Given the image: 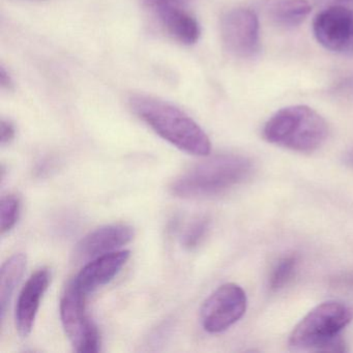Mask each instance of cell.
I'll return each instance as SVG.
<instances>
[{
  "label": "cell",
  "instance_id": "15",
  "mask_svg": "<svg viewBox=\"0 0 353 353\" xmlns=\"http://www.w3.org/2000/svg\"><path fill=\"white\" fill-rule=\"evenodd\" d=\"M299 265V259L295 255H288L276 262L272 268L268 281V287L272 291H279L284 288L294 276Z\"/></svg>",
  "mask_w": 353,
  "mask_h": 353
},
{
  "label": "cell",
  "instance_id": "13",
  "mask_svg": "<svg viewBox=\"0 0 353 353\" xmlns=\"http://www.w3.org/2000/svg\"><path fill=\"white\" fill-rule=\"evenodd\" d=\"M312 7L307 0H270L265 6L268 18L282 28H296L311 13Z\"/></svg>",
  "mask_w": 353,
  "mask_h": 353
},
{
  "label": "cell",
  "instance_id": "10",
  "mask_svg": "<svg viewBox=\"0 0 353 353\" xmlns=\"http://www.w3.org/2000/svg\"><path fill=\"white\" fill-rule=\"evenodd\" d=\"M50 280V270L41 268L28 279L22 288L16 307V325L22 336H28L32 332L41 301L48 289Z\"/></svg>",
  "mask_w": 353,
  "mask_h": 353
},
{
  "label": "cell",
  "instance_id": "14",
  "mask_svg": "<svg viewBox=\"0 0 353 353\" xmlns=\"http://www.w3.org/2000/svg\"><path fill=\"white\" fill-rule=\"evenodd\" d=\"M26 256L24 254H15L3 263L0 272V313L1 320L5 319L8 307L11 303L12 296L16 287L19 284L26 268Z\"/></svg>",
  "mask_w": 353,
  "mask_h": 353
},
{
  "label": "cell",
  "instance_id": "16",
  "mask_svg": "<svg viewBox=\"0 0 353 353\" xmlns=\"http://www.w3.org/2000/svg\"><path fill=\"white\" fill-rule=\"evenodd\" d=\"M20 214V200L16 195L3 196L0 202V229L1 233L9 232L17 223Z\"/></svg>",
  "mask_w": 353,
  "mask_h": 353
},
{
  "label": "cell",
  "instance_id": "21",
  "mask_svg": "<svg viewBox=\"0 0 353 353\" xmlns=\"http://www.w3.org/2000/svg\"><path fill=\"white\" fill-rule=\"evenodd\" d=\"M317 3L330 7V6L347 5V3H353V0H317Z\"/></svg>",
  "mask_w": 353,
  "mask_h": 353
},
{
  "label": "cell",
  "instance_id": "12",
  "mask_svg": "<svg viewBox=\"0 0 353 353\" xmlns=\"http://www.w3.org/2000/svg\"><path fill=\"white\" fill-rule=\"evenodd\" d=\"M181 6H161L156 8L154 12L173 38L185 45L196 44L200 38L199 23Z\"/></svg>",
  "mask_w": 353,
  "mask_h": 353
},
{
  "label": "cell",
  "instance_id": "5",
  "mask_svg": "<svg viewBox=\"0 0 353 353\" xmlns=\"http://www.w3.org/2000/svg\"><path fill=\"white\" fill-rule=\"evenodd\" d=\"M85 299L86 294L72 282L61 297V322L76 351L98 352L101 347L100 334L86 311Z\"/></svg>",
  "mask_w": 353,
  "mask_h": 353
},
{
  "label": "cell",
  "instance_id": "7",
  "mask_svg": "<svg viewBox=\"0 0 353 353\" xmlns=\"http://www.w3.org/2000/svg\"><path fill=\"white\" fill-rule=\"evenodd\" d=\"M221 36L225 48L234 57L250 59L259 52V21L251 10L234 9L225 14Z\"/></svg>",
  "mask_w": 353,
  "mask_h": 353
},
{
  "label": "cell",
  "instance_id": "6",
  "mask_svg": "<svg viewBox=\"0 0 353 353\" xmlns=\"http://www.w3.org/2000/svg\"><path fill=\"white\" fill-rule=\"evenodd\" d=\"M247 305V295L241 286L234 283L222 285L202 305V326L212 334L224 332L245 315Z\"/></svg>",
  "mask_w": 353,
  "mask_h": 353
},
{
  "label": "cell",
  "instance_id": "20",
  "mask_svg": "<svg viewBox=\"0 0 353 353\" xmlns=\"http://www.w3.org/2000/svg\"><path fill=\"white\" fill-rule=\"evenodd\" d=\"M148 7L152 10L165 5H183V0H143Z\"/></svg>",
  "mask_w": 353,
  "mask_h": 353
},
{
  "label": "cell",
  "instance_id": "8",
  "mask_svg": "<svg viewBox=\"0 0 353 353\" xmlns=\"http://www.w3.org/2000/svg\"><path fill=\"white\" fill-rule=\"evenodd\" d=\"M320 45L332 52L353 54V11L343 5L330 6L313 22Z\"/></svg>",
  "mask_w": 353,
  "mask_h": 353
},
{
  "label": "cell",
  "instance_id": "4",
  "mask_svg": "<svg viewBox=\"0 0 353 353\" xmlns=\"http://www.w3.org/2000/svg\"><path fill=\"white\" fill-rule=\"evenodd\" d=\"M328 125L313 109L303 105L274 113L264 125L266 141L299 152H313L325 142Z\"/></svg>",
  "mask_w": 353,
  "mask_h": 353
},
{
  "label": "cell",
  "instance_id": "18",
  "mask_svg": "<svg viewBox=\"0 0 353 353\" xmlns=\"http://www.w3.org/2000/svg\"><path fill=\"white\" fill-rule=\"evenodd\" d=\"M16 135L15 125L12 121L1 119L0 123V141L1 145L5 146L13 141Z\"/></svg>",
  "mask_w": 353,
  "mask_h": 353
},
{
  "label": "cell",
  "instance_id": "11",
  "mask_svg": "<svg viewBox=\"0 0 353 353\" xmlns=\"http://www.w3.org/2000/svg\"><path fill=\"white\" fill-rule=\"evenodd\" d=\"M130 254V251H115L94 258L82 268L74 284L86 295L108 284L125 265Z\"/></svg>",
  "mask_w": 353,
  "mask_h": 353
},
{
  "label": "cell",
  "instance_id": "3",
  "mask_svg": "<svg viewBox=\"0 0 353 353\" xmlns=\"http://www.w3.org/2000/svg\"><path fill=\"white\" fill-rule=\"evenodd\" d=\"M352 320V305L339 301L320 303L295 326L289 345L295 350L344 351L341 332Z\"/></svg>",
  "mask_w": 353,
  "mask_h": 353
},
{
  "label": "cell",
  "instance_id": "9",
  "mask_svg": "<svg viewBox=\"0 0 353 353\" xmlns=\"http://www.w3.org/2000/svg\"><path fill=\"white\" fill-rule=\"evenodd\" d=\"M135 231L129 225H105L88 233L78 243L76 258L84 261L115 252L133 241Z\"/></svg>",
  "mask_w": 353,
  "mask_h": 353
},
{
  "label": "cell",
  "instance_id": "2",
  "mask_svg": "<svg viewBox=\"0 0 353 353\" xmlns=\"http://www.w3.org/2000/svg\"><path fill=\"white\" fill-rule=\"evenodd\" d=\"M253 164L250 159L237 154H220L194 165L179 175L170 185L179 198H202L219 195L250 176Z\"/></svg>",
  "mask_w": 353,
  "mask_h": 353
},
{
  "label": "cell",
  "instance_id": "19",
  "mask_svg": "<svg viewBox=\"0 0 353 353\" xmlns=\"http://www.w3.org/2000/svg\"><path fill=\"white\" fill-rule=\"evenodd\" d=\"M0 85L3 90H9V92L14 88L13 80L3 65L0 67Z\"/></svg>",
  "mask_w": 353,
  "mask_h": 353
},
{
  "label": "cell",
  "instance_id": "17",
  "mask_svg": "<svg viewBox=\"0 0 353 353\" xmlns=\"http://www.w3.org/2000/svg\"><path fill=\"white\" fill-rule=\"evenodd\" d=\"M210 229V220L205 216L196 219L189 225L183 236V247L194 250L202 243Z\"/></svg>",
  "mask_w": 353,
  "mask_h": 353
},
{
  "label": "cell",
  "instance_id": "1",
  "mask_svg": "<svg viewBox=\"0 0 353 353\" xmlns=\"http://www.w3.org/2000/svg\"><path fill=\"white\" fill-rule=\"evenodd\" d=\"M130 104L140 119L175 148L194 156L205 157L212 152L205 132L177 107L144 94L132 97Z\"/></svg>",
  "mask_w": 353,
  "mask_h": 353
},
{
  "label": "cell",
  "instance_id": "22",
  "mask_svg": "<svg viewBox=\"0 0 353 353\" xmlns=\"http://www.w3.org/2000/svg\"><path fill=\"white\" fill-rule=\"evenodd\" d=\"M344 162L345 164L348 165V166L353 167V148H351V150L345 154Z\"/></svg>",
  "mask_w": 353,
  "mask_h": 353
}]
</instances>
